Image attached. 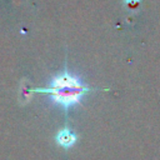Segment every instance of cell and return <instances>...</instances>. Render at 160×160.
I'll list each match as a JSON object with an SVG mask.
<instances>
[{
    "label": "cell",
    "instance_id": "1",
    "mask_svg": "<svg viewBox=\"0 0 160 160\" xmlns=\"http://www.w3.org/2000/svg\"><path fill=\"white\" fill-rule=\"evenodd\" d=\"M96 89L89 88L86 84L78 86H59V88H34L35 92H44L50 95V100L54 104L60 105L64 110H68L75 104H80V100L88 92H91Z\"/></svg>",
    "mask_w": 160,
    "mask_h": 160
},
{
    "label": "cell",
    "instance_id": "2",
    "mask_svg": "<svg viewBox=\"0 0 160 160\" xmlns=\"http://www.w3.org/2000/svg\"><path fill=\"white\" fill-rule=\"evenodd\" d=\"M55 140H56V142H58L61 148L69 149V148H71V146L76 142V134L71 132L69 129H61V130L56 134Z\"/></svg>",
    "mask_w": 160,
    "mask_h": 160
}]
</instances>
